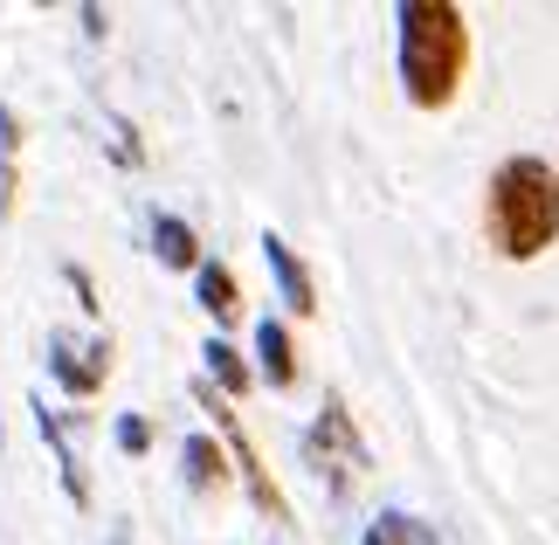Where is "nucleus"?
I'll use <instances>...</instances> for the list:
<instances>
[{"label": "nucleus", "instance_id": "2", "mask_svg": "<svg viewBox=\"0 0 559 545\" xmlns=\"http://www.w3.org/2000/svg\"><path fill=\"white\" fill-rule=\"evenodd\" d=\"M469 70V21L449 0H401V91L421 111H449Z\"/></svg>", "mask_w": 559, "mask_h": 545}, {"label": "nucleus", "instance_id": "13", "mask_svg": "<svg viewBox=\"0 0 559 545\" xmlns=\"http://www.w3.org/2000/svg\"><path fill=\"white\" fill-rule=\"evenodd\" d=\"M359 545H386V538H380V532H367V538H359Z\"/></svg>", "mask_w": 559, "mask_h": 545}, {"label": "nucleus", "instance_id": "5", "mask_svg": "<svg viewBox=\"0 0 559 545\" xmlns=\"http://www.w3.org/2000/svg\"><path fill=\"white\" fill-rule=\"evenodd\" d=\"M49 374L70 387L76 401H83V394H97V387L111 380V339H97L91 353H70V339H56V345H49Z\"/></svg>", "mask_w": 559, "mask_h": 545}, {"label": "nucleus", "instance_id": "9", "mask_svg": "<svg viewBox=\"0 0 559 545\" xmlns=\"http://www.w3.org/2000/svg\"><path fill=\"white\" fill-rule=\"evenodd\" d=\"M153 249H159L166 270H201V235L180 214H153Z\"/></svg>", "mask_w": 559, "mask_h": 545}, {"label": "nucleus", "instance_id": "1", "mask_svg": "<svg viewBox=\"0 0 559 545\" xmlns=\"http://www.w3.org/2000/svg\"><path fill=\"white\" fill-rule=\"evenodd\" d=\"M484 235L490 249L511 256V263H532L559 242V173L539 152H519L490 173L484 187Z\"/></svg>", "mask_w": 559, "mask_h": 545}, {"label": "nucleus", "instance_id": "3", "mask_svg": "<svg viewBox=\"0 0 559 545\" xmlns=\"http://www.w3.org/2000/svg\"><path fill=\"white\" fill-rule=\"evenodd\" d=\"M305 463L325 470L332 484H346V470H367V449H359L353 414H346V401H338V394L318 407V422H311V435H305Z\"/></svg>", "mask_w": 559, "mask_h": 545}, {"label": "nucleus", "instance_id": "11", "mask_svg": "<svg viewBox=\"0 0 559 545\" xmlns=\"http://www.w3.org/2000/svg\"><path fill=\"white\" fill-rule=\"evenodd\" d=\"M180 463H187V484L207 490V497L228 484V449L214 442V435H187V455H180Z\"/></svg>", "mask_w": 559, "mask_h": 545}, {"label": "nucleus", "instance_id": "6", "mask_svg": "<svg viewBox=\"0 0 559 545\" xmlns=\"http://www.w3.org/2000/svg\"><path fill=\"white\" fill-rule=\"evenodd\" d=\"M255 249H263V263H270V276H276V291H284V304H290L297 318H311V311H318V291H311V270L290 256V242H284V235H263Z\"/></svg>", "mask_w": 559, "mask_h": 545}, {"label": "nucleus", "instance_id": "4", "mask_svg": "<svg viewBox=\"0 0 559 545\" xmlns=\"http://www.w3.org/2000/svg\"><path fill=\"white\" fill-rule=\"evenodd\" d=\"M201 407L214 414V428L228 435V455H235V470H242V484H249V497H255V505H263L270 518H284V511H290V505H284V490H276V476L263 470V455H255V442H249V435H242V422H235V414H228V401L214 394V387H201Z\"/></svg>", "mask_w": 559, "mask_h": 545}, {"label": "nucleus", "instance_id": "8", "mask_svg": "<svg viewBox=\"0 0 559 545\" xmlns=\"http://www.w3.org/2000/svg\"><path fill=\"white\" fill-rule=\"evenodd\" d=\"M201 359H207V387H214L222 401H242V394H249V359L235 353L228 339H207V345H201Z\"/></svg>", "mask_w": 559, "mask_h": 545}, {"label": "nucleus", "instance_id": "7", "mask_svg": "<svg viewBox=\"0 0 559 545\" xmlns=\"http://www.w3.org/2000/svg\"><path fill=\"white\" fill-rule=\"evenodd\" d=\"M193 297H201V311L214 324H235V318H242V291H235L228 263H201V270H193Z\"/></svg>", "mask_w": 559, "mask_h": 545}, {"label": "nucleus", "instance_id": "10", "mask_svg": "<svg viewBox=\"0 0 559 545\" xmlns=\"http://www.w3.org/2000/svg\"><path fill=\"white\" fill-rule=\"evenodd\" d=\"M255 359H263V380L270 387H297V353H290V332L276 318L255 324Z\"/></svg>", "mask_w": 559, "mask_h": 545}, {"label": "nucleus", "instance_id": "12", "mask_svg": "<svg viewBox=\"0 0 559 545\" xmlns=\"http://www.w3.org/2000/svg\"><path fill=\"white\" fill-rule=\"evenodd\" d=\"M118 449H132V455H145V449H153V428H145L139 414H124V422H118Z\"/></svg>", "mask_w": 559, "mask_h": 545}]
</instances>
